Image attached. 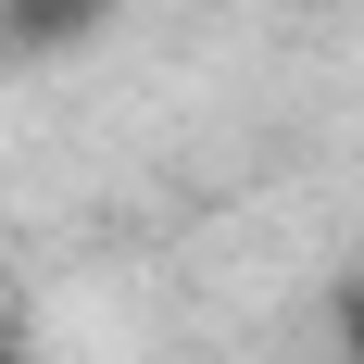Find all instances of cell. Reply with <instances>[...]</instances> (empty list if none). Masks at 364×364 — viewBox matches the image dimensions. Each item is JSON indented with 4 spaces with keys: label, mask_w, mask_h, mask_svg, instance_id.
Here are the masks:
<instances>
[{
    "label": "cell",
    "mask_w": 364,
    "mask_h": 364,
    "mask_svg": "<svg viewBox=\"0 0 364 364\" xmlns=\"http://www.w3.org/2000/svg\"><path fill=\"white\" fill-rule=\"evenodd\" d=\"M0 364H38V352H26V327H13V314H0Z\"/></svg>",
    "instance_id": "cell-3"
},
{
    "label": "cell",
    "mask_w": 364,
    "mask_h": 364,
    "mask_svg": "<svg viewBox=\"0 0 364 364\" xmlns=\"http://www.w3.org/2000/svg\"><path fill=\"white\" fill-rule=\"evenodd\" d=\"M126 0H0V63H75L101 50Z\"/></svg>",
    "instance_id": "cell-1"
},
{
    "label": "cell",
    "mask_w": 364,
    "mask_h": 364,
    "mask_svg": "<svg viewBox=\"0 0 364 364\" xmlns=\"http://www.w3.org/2000/svg\"><path fill=\"white\" fill-rule=\"evenodd\" d=\"M327 339H339V364H364V264L339 277V301H327Z\"/></svg>",
    "instance_id": "cell-2"
}]
</instances>
